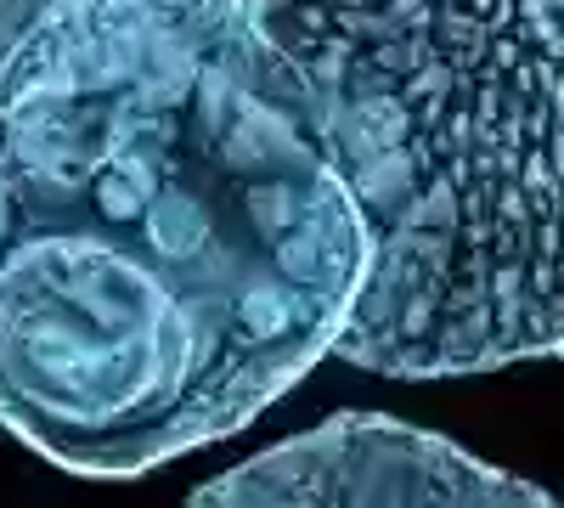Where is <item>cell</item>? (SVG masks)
Listing matches in <instances>:
<instances>
[{
  "mask_svg": "<svg viewBox=\"0 0 564 508\" xmlns=\"http://www.w3.org/2000/svg\"><path fill=\"white\" fill-rule=\"evenodd\" d=\"M372 226L243 0H52L0 74V424L130 480L339 350Z\"/></svg>",
  "mask_w": 564,
  "mask_h": 508,
  "instance_id": "cell-1",
  "label": "cell"
},
{
  "mask_svg": "<svg viewBox=\"0 0 564 508\" xmlns=\"http://www.w3.org/2000/svg\"><path fill=\"white\" fill-rule=\"evenodd\" d=\"M372 226L339 356L457 379L564 356V0H243Z\"/></svg>",
  "mask_w": 564,
  "mask_h": 508,
  "instance_id": "cell-2",
  "label": "cell"
},
{
  "mask_svg": "<svg viewBox=\"0 0 564 508\" xmlns=\"http://www.w3.org/2000/svg\"><path fill=\"white\" fill-rule=\"evenodd\" d=\"M45 7H52V0H0V74H7V63L18 57V45L34 34Z\"/></svg>",
  "mask_w": 564,
  "mask_h": 508,
  "instance_id": "cell-4",
  "label": "cell"
},
{
  "mask_svg": "<svg viewBox=\"0 0 564 508\" xmlns=\"http://www.w3.org/2000/svg\"><path fill=\"white\" fill-rule=\"evenodd\" d=\"M186 508H558L457 441L379 412H339L226 469Z\"/></svg>",
  "mask_w": 564,
  "mask_h": 508,
  "instance_id": "cell-3",
  "label": "cell"
}]
</instances>
